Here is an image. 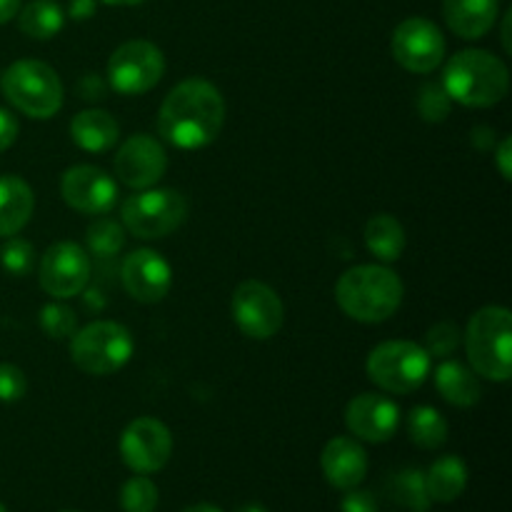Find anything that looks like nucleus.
<instances>
[{
    "mask_svg": "<svg viewBox=\"0 0 512 512\" xmlns=\"http://www.w3.org/2000/svg\"><path fill=\"white\" fill-rule=\"evenodd\" d=\"M225 123V100L213 83L188 78L165 95L158 113V133L180 150L213 143Z\"/></svg>",
    "mask_w": 512,
    "mask_h": 512,
    "instance_id": "obj_1",
    "label": "nucleus"
},
{
    "mask_svg": "<svg viewBox=\"0 0 512 512\" xmlns=\"http://www.w3.org/2000/svg\"><path fill=\"white\" fill-rule=\"evenodd\" d=\"M403 280L385 265H355L335 283V300L358 323H385L403 303Z\"/></svg>",
    "mask_w": 512,
    "mask_h": 512,
    "instance_id": "obj_2",
    "label": "nucleus"
},
{
    "mask_svg": "<svg viewBox=\"0 0 512 512\" xmlns=\"http://www.w3.org/2000/svg\"><path fill=\"white\" fill-rule=\"evenodd\" d=\"M443 88L465 108H493L508 95L510 70L488 50H460L443 70Z\"/></svg>",
    "mask_w": 512,
    "mask_h": 512,
    "instance_id": "obj_3",
    "label": "nucleus"
},
{
    "mask_svg": "<svg viewBox=\"0 0 512 512\" xmlns=\"http://www.w3.org/2000/svg\"><path fill=\"white\" fill-rule=\"evenodd\" d=\"M463 343L475 375L493 383H508L512 375V315L508 308H480L465 328Z\"/></svg>",
    "mask_w": 512,
    "mask_h": 512,
    "instance_id": "obj_4",
    "label": "nucleus"
},
{
    "mask_svg": "<svg viewBox=\"0 0 512 512\" xmlns=\"http://www.w3.org/2000/svg\"><path fill=\"white\" fill-rule=\"evenodd\" d=\"M0 88L8 103L28 118L48 120L63 108V83L40 60H15L0 78Z\"/></svg>",
    "mask_w": 512,
    "mask_h": 512,
    "instance_id": "obj_5",
    "label": "nucleus"
},
{
    "mask_svg": "<svg viewBox=\"0 0 512 512\" xmlns=\"http://www.w3.org/2000/svg\"><path fill=\"white\" fill-rule=\"evenodd\" d=\"M133 335L125 325L98 320L75 330L70 338V360L85 375H113L133 358Z\"/></svg>",
    "mask_w": 512,
    "mask_h": 512,
    "instance_id": "obj_6",
    "label": "nucleus"
},
{
    "mask_svg": "<svg viewBox=\"0 0 512 512\" xmlns=\"http://www.w3.org/2000/svg\"><path fill=\"white\" fill-rule=\"evenodd\" d=\"M188 218V200L173 188L135 190L120 208L123 228L138 240H160Z\"/></svg>",
    "mask_w": 512,
    "mask_h": 512,
    "instance_id": "obj_7",
    "label": "nucleus"
},
{
    "mask_svg": "<svg viewBox=\"0 0 512 512\" xmlns=\"http://www.w3.org/2000/svg\"><path fill=\"white\" fill-rule=\"evenodd\" d=\"M430 355L423 345L410 340H388L370 350L365 373L383 393H415L430 375Z\"/></svg>",
    "mask_w": 512,
    "mask_h": 512,
    "instance_id": "obj_8",
    "label": "nucleus"
},
{
    "mask_svg": "<svg viewBox=\"0 0 512 512\" xmlns=\"http://www.w3.org/2000/svg\"><path fill=\"white\" fill-rule=\"evenodd\" d=\"M165 73V55L150 40H128L108 58V88L120 95H143L160 83Z\"/></svg>",
    "mask_w": 512,
    "mask_h": 512,
    "instance_id": "obj_9",
    "label": "nucleus"
},
{
    "mask_svg": "<svg viewBox=\"0 0 512 512\" xmlns=\"http://www.w3.org/2000/svg\"><path fill=\"white\" fill-rule=\"evenodd\" d=\"M230 310H233L238 330L250 340H270L283 328V300L270 285L260 283V280L240 283L230 300Z\"/></svg>",
    "mask_w": 512,
    "mask_h": 512,
    "instance_id": "obj_10",
    "label": "nucleus"
},
{
    "mask_svg": "<svg viewBox=\"0 0 512 512\" xmlns=\"http://www.w3.org/2000/svg\"><path fill=\"white\" fill-rule=\"evenodd\" d=\"M445 48H448L445 35L440 33L438 25L428 18H420V15L403 20L390 38L395 63L410 73L420 75L433 73L443 63Z\"/></svg>",
    "mask_w": 512,
    "mask_h": 512,
    "instance_id": "obj_11",
    "label": "nucleus"
},
{
    "mask_svg": "<svg viewBox=\"0 0 512 512\" xmlns=\"http://www.w3.org/2000/svg\"><path fill=\"white\" fill-rule=\"evenodd\" d=\"M40 288L55 300H68L73 295H80L90 280V255L88 250L80 248L78 243L50 245L40 258L38 268Z\"/></svg>",
    "mask_w": 512,
    "mask_h": 512,
    "instance_id": "obj_12",
    "label": "nucleus"
},
{
    "mask_svg": "<svg viewBox=\"0 0 512 512\" xmlns=\"http://www.w3.org/2000/svg\"><path fill=\"white\" fill-rule=\"evenodd\" d=\"M120 455L135 473H158L173 455V435L160 420L135 418L120 435Z\"/></svg>",
    "mask_w": 512,
    "mask_h": 512,
    "instance_id": "obj_13",
    "label": "nucleus"
},
{
    "mask_svg": "<svg viewBox=\"0 0 512 512\" xmlns=\"http://www.w3.org/2000/svg\"><path fill=\"white\" fill-rule=\"evenodd\" d=\"M115 178L130 190H145L160 183L168 170V153L153 135H130L113 158Z\"/></svg>",
    "mask_w": 512,
    "mask_h": 512,
    "instance_id": "obj_14",
    "label": "nucleus"
},
{
    "mask_svg": "<svg viewBox=\"0 0 512 512\" xmlns=\"http://www.w3.org/2000/svg\"><path fill=\"white\" fill-rule=\"evenodd\" d=\"M65 205L83 215H108L118 200V185L95 165H73L60 178Z\"/></svg>",
    "mask_w": 512,
    "mask_h": 512,
    "instance_id": "obj_15",
    "label": "nucleus"
},
{
    "mask_svg": "<svg viewBox=\"0 0 512 512\" xmlns=\"http://www.w3.org/2000/svg\"><path fill=\"white\" fill-rule=\"evenodd\" d=\"M120 280H123V288L130 298L138 300V303L153 305L160 303L170 293L173 270H170L168 260L163 255L155 253V250L140 248L133 250L123 260Z\"/></svg>",
    "mask_w": 512,
    "mask_h": 512,
    "instance_id": "obj_16",
    "label": "nucleus"
},
{
    "mask_svg": "<svg viewBox=\"0 0 512 512\" xmlns=\"http://www.w3.org/2000/svg\"><path fill=\"white\" fill-rule=\"evenodd\" d=\"M345 425L353 438L385 443L400 425V408L383 393H360L345 408Z\"/></svg>",
    "mask_w": 512,
    "mask_h": 512,
    "instance_id": "obj_17",
    "label": "nucleus"
},
{
    "mask_svg": "<svg viewBox=\"0 0 512 512\" xmlns=\"http://www.w3.org/2000/svg\"><path fill=\"white\" fill-rule=\"evenodd\" d=\"M325 480L338 490H353L368 475V453L355 438H333L320 455Z\"/></svg>",
    "mask_w": 512,
    "mask_h": 512,
    "instance_id": "obj_18",
    "label": "nucleus"
},
{
    "mask_svg": "<svg viewBox=\"0 0 512 512\" xmlns=\"http://www.w3.org/2000/svg\"><path fill=\"white\" fill-rule=\"evenodd\" d=\"M500 13V0H443L448 28L463 40H478L493 30Z\"/></svg>",
    "mask_w": 512,
    "mask_h": 512,
    "instance_id": "obj_19",
    "label": "nucleus"
},
{
    "mask_svg": "<svg viewBox=\"0 0 512 512\" xmlns=\"http://www.w3.org/2000/svg\"><path fill=\"white\" fill-rule=\"evenodd\" d=\"M35 210L33 188L18 175H0V235L13 238Z\"/></svg>",
    "mask_w": 512,
    "mask_h": 512,
    "instance_id": "obj_20",
    "label": "nucleus"
},
{
    "mask_svg": "<svg viewBox=\"0 0 512 512\" xmlns=\"http://www.w3.org/2000/svg\"><path fill=\"white\" fill-rule=\"evenodd\" d=\"M120 125L105 110H83L70 120V138L85 153H105L118 143Z\"/></svg>",
    "mask_w": 512,
    "mask_h": 512,
    "instance_id": "obj_21",
    "label": "nucleus"
},
{
    "mask_svg": "<svg viewBox=\"0 0 512 512\" xmlns=\"http://www.w3.org/2000/svg\"><path fill=\"white\" fill-rule=\"evenodd\" d=\"M435 388L443 395L445 403L455 405V408H470L483 395V388H480V380L475 375V370L458 363V360L448 358L435 370Z\"/></svg>",
    "mask_w": 512,
    "mask_h": 512,
    "instance_id": "obj_22",
    "label": "nucleus"
},
{
    "mask_svg": "<svg viewBox=\"0 0 512 512\" xmlns=\"http://www.w3.org/2000/svg\"><path fill=\"white\" fill-rule=\"evenodd\" d=\"M465 485H468V468L458 455L438 458L425 473V488L435 503H453L463 495Z\"/></svg>",
    "mask_w": 512,
    "mask_h": 512,
    "instance_id": "obj_23",
    "label": "nucleus"
},
{
    "mask_svg": "<svg viewBox=\"0 0 512 512\" xmlns=\"http://www.w3.org/2000/svg\"><path fill=\"white\" fill-rule=\"evenodd\" d=\"M405 243L403 225L393 215L380 213L365 223V245L380 263H395L405 253Z\"/></svg>",
    "mask_w": 512,
    "mask_h": 512,
    "instance_id": "obj_24",
    "label": "nucleus"
},
{
    "mask_svg": "<svg viewBox=\"0 0 512 512\" xmlns=\"http://www.w3.org/2000/svg\"><path fill=\"white\" fill-rule=\"evenodd\" d=\"M18 25L28 38L50 40L63 30L65 10L55 0H30L18 10Z\"/></svg>",
    "mask_w": 512,
    "mask_h": 512,
    "instance_id": "obj_25",
    "label": "nucleus"
},
{
    "mask_svg": "<svg viewBox=\"0 0 512 512\" xmlns=\"http://www.w3.org/2000/svg\"><path fill=\"white\" fill-rule=\"evenodd\" d=\"M408 435L418 448H443L448 440V420L430 405H418L408 415Z\"/></svg>",
    "mask_w": 512,
    "mask_h": 512,
    "instance_id": "obj_26",
    "label": "nucleus"
},
{
    "mask_svg": "<svg viewBox=\"0 0 512 512\" xmlns=\"http://www.w3.org/2000/svg\"><path fill=\"white\" fill-rule=\"evenodd\" d=\"M125 235L128 230L123 228V223L100 215L85 230V250L95 258H113L125 248Z\"/></svg>",
    "mask_w": 512,
    "mask_h": 512,
    "instance_id": "obj_27",
    "label": "nucleus"
},
{
    "mask_svg": "<svg viewBox=\"0 0 512 512\" xmlns=\"http://www.w3.org/2000/svg\"><path fill=\"white\" fill-rule=\"evenodd\" d=\"M390 498L408 512H428L430 503H433L428 488H425V473L415 468L400 470L398 475H393V480H390Z\"/></svg>",
    "mask_w": 512,
    "mask_h": 512,
    "instance_id": "obj_28",
    "label": "nucleus"
},
{
    "mask_svg": "<svg viewBox=\"0 0 512 512\" xmlns=\"http://www.w3.org/2000/svg\"><path fill=\"white\" fill-rule=\"evenodd\" d=\"M120 505H123V512H155V508H158V488L145 475L130 478L120 490Z\"/></svg>",
    "mask_w": 512,
    "mask_h": 512,
    "instance_id": "obj_29",
    "label": "nucleus"
},
{
    "mask_svg": "<svg viewBox=\"0 0 512 512\" xmlns=\"http://www.w3.org/2000/svg\"><path fill=\"white\" fill-rule=\"evenodd\" d=\"M40 328L53 340L73 338L75 330H78V318H75V313L68 305L48 303L40 310Z\"/></svg>",
    "mask_w": 512,
    "mask_h": 512,
    "instance_id": "obj_30",
    "label": "nucleus"
},
{
    "mask_svg": "<svg viewBox=\"0 0 512 512\" xmlns=\"http://www.w3.org/2000/svg\"><path fill=\"white\" fill-rule=\"evenodd\" d=\"M450 95L445 93L443 83H425L418 93V113L425 123H443L450 115Z\"/></svg>",
    "mask_w": 512,
    "mask_h": 512,
    "instance_id": "obj_31",
    "label": "nucleus"
},
{
    "mask_svg": "<svg viewBox=\"0 0 512 512\" xmlns=\"http://www.w3.org/2000/svg\"><path fill=\"white\" fill-rule=\"evenodd\" d=\"M0 263L13 278H25L35 263L33 245L23 238H8V243L0 250Z\"/></svg>",
    "mask_w": 512,
    "mask_h": 512,
    "instance_id": "obj_32",
    "label": "nucleus"
},
{
    "mask_svg": "<svg viewBox=\"0 0 512 512\" xmlns=\"http://www.w3.org/2000/svg\"><path fill=\"white\" fill-rule=\"evenodd\" d=\"M463 343V333L453 323H438L425 335V353L430 358H450Z\"/></svg>",
    "mask_w": 512,
    "mask_h": 512,
    "instance_id": "obj_33",
    "label": "nucleus"
},
{
    "mask_svg": "<svg viewBox=\"0 0 512 512\" xmlns=\"http://www.w3.org/2000/svg\"><path fill=\"white\" fill-rule=\"evenodd\" d=\"M28 393V378L18 365L0 363V403H18Z\"/></svg>",
    "mask_w": 512,
    "mask_h": 512,
    "instance_id": "obj_34",
    "label": "nucleus"
},
{
    "mask_svg": "<svg viewBox=\"0 0 512 512\" xmlns=\"http://www.w3.org/2000/svg\"><path fill=\"white\" fill-rule=\"evenodd\" d=\"M108 93V80H103L95 73H85L78 80V95L83 100H103Z\"/></svg>",
    "mask_w": 512,
    "mask_h": 512,
    "instance_id": "obj_35",
    "label": "nucleus"
},
{
    "mask_svg": "<svg viewBox=\"0 0 512 512\" xmlns=\"http://www.w3.org/2000/svg\"><path fill=\"white\" fill-rule=\"evenodd\" d=\"M345 498H343V512H378V503L370 493L365 490H345Z\"/></svg>",
    "mask_w": 512,
    "mask_h": 512,
    "instance_id": "obj_36",
    "label": "nucleus"
},
{
    "mask_svg": "<svg viewBox=\"0 0 512 512\" xmlns=\"http://www.w3.org/2000/svg\"><path fill=\"white\" fill-rule=\"evenodd\" d=\"M15 138H18V120L10 110L0 108V153L8 150L15 143Z\"/></svg>",
    "mask_w": 512,
    "mask_h": 512,
    "instance_id": "obj_37",
    "label": "nucleus"
},
{
    "mask_svg": "<svg viewBox=\"0 0 512 512\" xmlns=\"http://www.w3.org/2000/svg\"><path fill=\"white\" fill-rule=\"evenodd\" d=\"M510 160H512V140L510 138H503V140H500L498 150H495V163H498L500 175H503L505 180L512 178V175H510L512 173Z\"/></svg>",
    "mask_w": 512,
    "mask_h": 512,
    "instance_id": "obj_38",
    "label": "nucleus"
},
{
    "mask_svg": "<svg viewBox=\"0 0 512 512\" xmlns=\"http://www.w3.org/2000/svg\"><path fill=\"white\" fill-rule=\"evenodd\" d=\"M95 8H98V3H95V0H70L68 15L73 20H88L95 15Z\"/></svg>",
    "mask_w": 512,
    "mask_h": 512,
    "instance_id": "obj_39",
    "label": "nucleus"
},
{
    "mask_svg": "<svg viewBox=\"0 0 512 512\" xmlns=\"http://www.w3.org/2000/svg\"><path fill=\"white\" fill-rule=\"evenodd\" d=\"M20 10V0H0V25L13 20Z\"/></svg>",
    "mask_w": 512,
    "mask_h": 512,
    "instance_id": "obj_40",
    "label": "nucleus"
},
{
    "mask_svg": "<svg viewBox=\"0 0 512 512\" xmlns=\"http://www.w3.org/2000/svg\"><path fill=\"white\" fill-rule=\"evenodd\" d=\"M105 5H113V8H133V5L145 3V0H100Z\"/></svg>",
    "mask_w": 512,
    "mask_h": 512,
    "instance_id": "obj_41",
    "label": "nucleus"
},
{
    "mask_svg": "<svg viewBox=\"0 0 512 512\" xmlns=\"http://www.w3.org/2000/svg\"><path fill=\"white\" fill-rule=\"evenodd\" d=\"M510 10H508V13H505V20H503V45H505V50H508V53H510V48H512V45H510Z\"/></svg>",
    "mask_w": 512,
    "mask_h": 512,
    "instance_id": "obj_42",
    "label": "nucleus"
},
{
    "mask_svg": "<svg viewBox=\"0 0 512 512\" xmlns=\"http://www.w3.org/2000/svg\"><path fill=\"white\" fill-rule=\"evenodd\" d=\"M183 512H223V510L215 508V505L210 503H200V505H193V508H185Z\"/></svg>",
    "mask_w": 512,
    "mask_h": 512,
    "instance_id": "obj_43",
    "label": "nucleus"
},
{
    "mask_svg": "<svg viewBox=\"0 0 512 512\" xmlns=\"http://www.w3.org/2000/svg\"><path fill=\"white\" fill-rule=\"evenodd\" d=\"M238 512H265V510L260 508L258 503H248V505H243V508H240Z\"/></svg>",
    "mask_w": 512,
    "mask_h": 512,
    "instance_id": "obj_44",
    "label": "nucleus"
},
{
    "mask_svg": "<svg viewBox=\"0 0 512 512\" xmlns=\"http://www.w3.org/2000/svg\"><path fill=\"white\" fill-rule=\"evenodd\" d=\"M0 512H8V510H5V508H3V505H0Z\"/></svg>",
    "mask_w": 512,
    "mask_h": 512,
    "instance_id": "obj_45",
    "label": "nucleus"
},
{
    "mask_svg": "<svg viewBox=\"0 0 512 512\" xmlns=\"http://www.w3.org/2000/svg\"><path fill=\"white\" fill-rule=\"evenodd\" d=\"M65 512H70V510H65Z\"/></svg>",
    "mask_w": 512,
    "mask_h": 512,
    "instance_id": "obj_46",
    "label": "nucleus"
}]
</instances>
